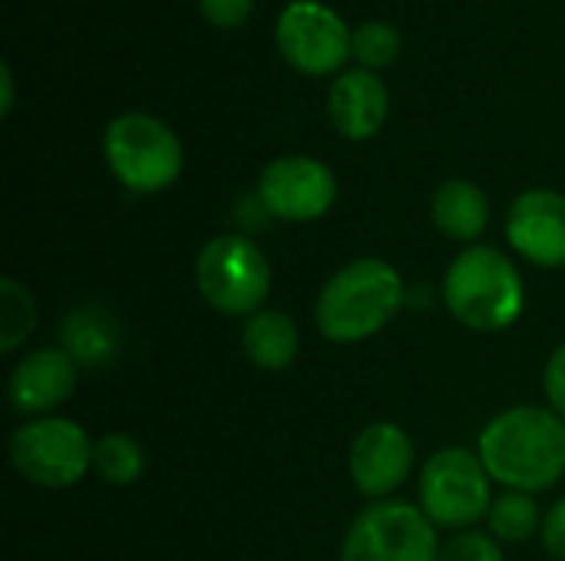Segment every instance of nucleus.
Wrapping results in <instances>:
<instances>
[{
	"instance_id": "nucleus-15",
	"label": "nucleus",
	"mask_w": 565,
	"mask_h": 561,
	"mask_svg": "<svg viewBox=\"0 0 565 561\" xmlns=\"http://www.w3.org/2000/svg\"><path fill=\"white\" fill-rule=\"evenodd\" d=\"M56 347H63L79 370H103L122 350V324L106 304H76L56 327Z\"/></svg>"
},
{
	"instance_id": "nucleus-5",
	"label": "nucleus",
	"mask_w": 565,
	"mask_h": 561,
	"mask_svg": "<svg viewBox=\"0 0 565 561\" xmlns=\"http://www.w3.org/2000/svg\"><path fill=\"white\" fill-rule=\"evenodd\" d=\"M195 288L202 301L225 317H252L271 291L268 255L242 231L215 235L195 258Z\"/></svg>"
},
{
	"instance_id": "nucleus-4",
	"label": "nucleus",
	"mask_w": 565,
	"mask_h": 561,
	"mask_svg": "<svg viewBox=\"0 0 565 561\" xmlns=\"http://www.w3.org/2000/svg\"><path fill=\"white\" fill-rule=\"evenodd\" d=\"M103 155L116 182L136 195L175 185L185 165L179 136L149 112H122L103 132Z\"/></svg>"
},
{
	"instance_id": "nucleus-20",
	"label": "nucleus",
	"mask_w": 565,
	"mask_h": 561,
	"mask_svg": "<svg viewBox=\"0 0 565 561\" xmlns=\"http://www.w3.org/2000/svg\"><path fill=\"white\" fill-rule=\"evenodd\" d=\"M36 331V301L26 284L3 278L0 281V350L13 354Z\"/></svg>"
},
{
	"instance_id": "nucleus-24",
	"label": "nucleus",
	"mask_w": 565,
	"mask_h": 561,
	"mask_svg": "<svg viewBox=\"0 0 565 561\" xmlns=\"http://www.w3.org/2000/svg\"><path fill=\"white\" fill-rule=\"evenodd\" d=\"M543 393H546V407L556 410L565 420V344H559L546 367H543Z\"/></svg>"
},
{
	"instance_id": "nucleus-14",
	"label": "nucleus",
	"mask_w": 565,
	"mask_h": 561,
	"mask_svg": "<svg viewBox=\"0 0 565 561\" xmlns=\"http://www.w3.org/2000/svg\"><path fill=\"white\" fill-rule=\"evenodd\" d=\"M387 109H391V96L374 69H348L334 79L328 93V116L334 129L351 142H364L377 136L381 126L387 122Z\"/></svg>"
},
{
	"instance_id": "nucleus-26",
	"label": "nucleus",
	"mask_w": 565,
	"mask_h": 561,
	"mask_svg": "<svg viewBox=\"0 0 565 561\" xmlns=\"http://www.w3.org/2000/svg\"><path fill=\"white\" fill-rule=\"evenodd\" d=\"M0 79H3V99H0V112L7 116V112H10V106H13V73H10V66H7V63L0 66Z\"/></svg>"
},
{
	"instance_id": "nucleus-17",
	"label": "nucleus",
	"mask_w": 565,
	"mask_h": 561,
	"mask_svg": "<svg viewBox=\"0 0 565 561\" xmlns=\"http://www.w3.org/2000/svg\"><path fill=\"white\" fill-rule=\"evenodd\" d=\"M301 337L295 321L278 308H262L242 324V354L268 374H281L298 360Z\"/></svg>"
},
{
	"instance_id": "nucleus-6",
	"label": "nucleus",
	"mask_w": 565,
	"mask_h": 561,
	"mask_svg": "<svg viewBox=\"0 0 565 561\" xmlns=\"http://www.w3.org/2000/svg\"><path fill=\"white\" fill-rule=\"evenodd\" d=\"M490 483L493 479L477 450L444 446L430 453V460L420 470V509L437 529H477V522L490 516V506L497 499Z\"/></svg>"
},
{
	"instance_id": "nucleus-9",
	"label": "nucleus",
	"mask_w": 565,
	"mask_h": 561,
	"mask_svg": "<svg viewBox=\"0 0 565 561\" xmlns=\"http://www.w3.org/2000/svg\"><path fill=\"white\" fill-rule=\"evenodd\" d=\"M281 56L305 76H328L351 56L348 23L321 0H291L275 26Z\"/></svg>"
},
{
	"instance_id": "nucleus-12",
	"label": "nucleus",
	"mask_w": 565,
	"mask_h": 561,
	"mask_svg": "<svg viewBox=\"0 0 565 561\" xmlns=\"http://www.w3.org/2000/svg\"><path fill=\"white\" fill-rule=\"evenodd\" d=\"M510 248L536 268H565V195L530 188L507 212Z\"/></svg>"
},
{
	"instance_id": "nucleus-2",
	"label": "nucleus",
	"mask_w": 565,
	"mask_h": 561,
	"mask_svg": "<svg viewBox=\"0 0 565 561\" xmlns=\"http://www.w3.org/2000/svg\"><path fill=\"white\" fill-rule=\"evenodd\" d=\"M407 284L401 271L374 255L341 265L318 291L315 324L331 344H361L381 334L404 308Z\"/></svg>"
},
{
	"instance_id": "nucleus-11",
	"label": "nucleus",
	"mask_w": 565,
	"mask_h": 561,
	"mask_svg": "<svg viewBox=\"0 0 565 561\" xmlns=\"http://www.w3.org/2000/svg\"><path fill=\"white\" fill-rule=\"evenodd\" d=\"M414 463H417V453H414L411 433L391 420L367 423L354 436L351 453H348L351 483L371 503L391 499L414 476Z\"/></svg>"
},
{
	"instance_id": "nucleus-16",
	"label": "nucleus",
	"mask_w": 565,
	"mask_h": 561,
	"mask_svg": "<svg viewBox=\"0 0 565 561\" xmlns=\"http://www.w3.org/2000/svg\"><path fill=\"white\" fill-rule=\"evenodd\" d=\"M430 215L440 235H447L450 241L477 245V238L490 225V198L470 179H447L434 192Z\"/></svg>"
},
{
	"instance_id": "nucleus-21",
	"label": "nucleus",
	"mask_w": 565,
	"mask_h": 561,
	"mask_svg": "<svg viewBox=\"0 0 565 561\" xmlns=\"http://www.w3.org/2000/svg\"><path fill=\"white\" fill-rule=\"evenodd\" d=\"M401 53V33L384 20H367L351 33V56L364 69H384Z\"/></svg>"
},
{
	"instance_id": "nucleus-23",
	"label": "nucleus",
	"mask_w": 565,
	"mask_h": 561,
	"mask_svg": "<svg viewBox=\"0 0 565 561\" xmlns=\"http://www.w3.org/2000/svg\"><path fill=\"white\" fill-rule=\"evenodd\" d=\"M252 7H255V0H199L202 17L212 26H222V30L242 26L252 17Z\"/></svg>"
},
{
	"instance_id": "nucleus-1",
	"label": "nucleus",
	"mask_w": 565,
	"mask_h": 561,
	"mask_svg": "<svg viewBox=\"0 0 565 561\" xmlns=\"http://www.w3.org/2000/svg\"><path fill=\"white\" fill-rule=\"evenodd\" d=\"M477 453L503 489L546 493L565 476V420L536 403L510 407L483 427Z\"/></svg>"
},
{
	"instance_id": "nucleus-13",
	"label": "nucleus",
	"mask_w": 565,
	"mask_h": 561,
	"mask_svg": "<svg viewBox=\"0 0 565 561\" xmlns=\"http://www.w3.org/2000/svg\"><path fill=\"white\" fill-rule=\"evenodd\" d=\"M79 387V367L63 347H36L23 354L7 380V400L20 417H53Z\"/></svg>"
},
{
	"instance_id": "nucleus-19",
	"label": "nucleus",
	"mask_w": 565,
	"mask_h": 561,
	"mask_svg": "<svg viewBox=\"0 0 565 561\" xmlns=\"http://www.w3.org/2000/svg\"><path fill=\"white\" fill-rule=\"evenodd\" d=\"M543 513L533 499V493H516L507 489L503 496L493 499L487 526L500 542H530L533 536L543 532Z\"/></svg>"
},
{
	"instance_id": "nucleus-22",
	"label": "nucleus",
	"mask_w": 565,
	"mask_h": 561,
	"mask_svg": "<svg viewBox=\"0 0 565 561\" xmlns=\"http://www.w3.org/2000/svg\"><path fill=\"white\" fill-rule=\"evenodd\" d=\"M437 561H503V546L493 532L463 529L440 546Z\"/></svg>"
},
{
	"instance_id": "nucleus-8",
	"label": "nucleus",
	"mask_w": 565,
	"mask_h": 561,
	"mask_svg": "<svg viewBox=\"0 0 565 561\" xmlns=\"http://www.w3.org/2000/svg\"><path fill=\"white\" fill-rule=\"evenodd\" d=\"M10 463L30 486L70 489L93 470V440L66 417H36L13 430Z\"/></svg>"
},
{
	"instance_id": "nucleus-18",
	"label": "nucleus",
	"mask_w": 565,
	"mask_h": 561,
	"mask_svg": "<svg viewBox=\"0 0 565 561\" xmlns=\"http://www.w3.org/2000/svg\"><path fill=\"white\" fill-rule=\"evenodd\" d=\"M93 473L109 486H132L146 473V453L132 436L106 433L93 440Z\"/></svg>"
},
{
	"instance_id": "nucleus-25",
	"label": "nucleus",
	"mask_w": 565,
	"mask_h": 561,
	"mask_svg": "<svg viewBox=\"0 0 565 561\" xmlns=\"http://www.w3.org/2000/svg\"><path fill=\"white\" fill-rule=\"evenodd\" d=\"M543 546H546V552L550 555H556L559 561H565V499H559L550 513H546V519H543Z\"/></svg>"
},
{
	"instance_id": "nucleus-7",
	"label": "nucleus",
	"mask_w": 565,
	"mask_h": 561,
	"mask_svg": "<svg viewBox=\"0 0 565 561\" xmlns=\"http://www.w3.org/2000/svg\"><path fill=\"white\" fill-rule=\"evenodd\" d=\"M440 532L420 506L381 499L364 506L344 532L341 561H437Z\"/></svg>"
},
{
	"instance_id": "nucleus-3",
	"label": "nucleus",
	"mask_w": 565,
	"mask_h": 561,
	"mask_svg": "<svg viewBox=\"0 0 565 561\" xmlns=\"http://www.w3.org/2000/svg\"><path fill=\"white\" fill-rule=\"evenodd\" d=\"M444 304L467 331L497 334L513 327L526 311L520 268L493 245H467L444 274Z\"/></svg>"
},
{
	"instance_id": "nucleus-10",
	"label": "nucleus",
	"mask_w": 565,
	"mask_h": 561,
	"mask_svg": "<svg viewBox=\"0 0 565 561\" xmlns=\"http://www.w3.org/2000/svg\"><path fill=\"white\" fill-rule=\"evenodd\" d=\"M255 195L262 198L271 218L305 225L324 218L334 208L338 179L321 159L278 155L262 169Z\"/></svg>"
}]
</instances>
